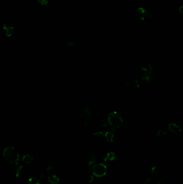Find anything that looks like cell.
I'll return each instance as SVG.
<instances>
[{"instance_id": "1", "label": "cell", "mask_w": 183, "mask_h": 184, "mask_svg": "<svg viewBox=\"0 0 183 184\" xmlns=\"http://www.w3.org/2000/svg\"><path fill=\"white\" fill-rule=\"evenodd\" d=\"M140 69L143 72L141 79L146 83L153 84L159 77L160 68L156 64H150L141 66Z\"/></svg>"}, {"instance_id": "2", "label": "cell", "mask_w": 183, "mask_h": 184, "mask_svg": "<svg viewBox=\"0 0 183 184\" xmlns=\"http://www.w3.org/2000/svg\"><path fill=\"white\" fill-rule=\"evenodd\" d=\"M2 157L4 161L10 164H13L18 161L20 159V156L17 150L15 147L11 146L4 149L2 152Z\"/></svg>"}, {"instance_id": "3", "label": "cell", "mask_w": 183, "mask_h": 184, "mask_svg": "<svg viewBox=\"0 0 183 184\" xmlns=\"http://www.w3.org/2000/svg\"><path fill=\"white\" fill-rule=\"evenodd\" d=\"M107 121L110 125L113 127H127L121 115L116 111H112L109 114Z\"/></svg>"}, {"instance_id": "4", "label": "cell", "mask_w": 183, "mask_h": 184, "mask_svg": "<svg viewBox=\"0 0 183 184\" xmlns=\"http://www.w3.org/2000/svg\"><path fill=\"white\" fill-rule=\"evenodd\" d=\"M93 171L95 176L101 177L105 176L107 172V167L105 164L103 163L95 164L92 166Z\"/></svg>"}, {"instance_id": "5", "label": "cell", "mask_w": 183, "mask_h": 184, "mask_svg": "<svg viewBox=\"0 0 183 184\" xmlns=\"http://www.w3.org/2000/svg\"><path fill=\"white\" fill-rule=\"evenodd\" d=\"M23 170V165L19 161H17L13 164L11 167L12 174L15 177L19 178L22 174Z\"/></svg>"}, {"instance_id": "6", "label": "cell", "mask_w": 183, "mask_h": 184, "mask_svg": "<svg viewBox=\"0 0 183 184\" xmlns=\"http://www.w3.org/2000/svg\"><path fill=\"white\" fill-rule=\"evenodd\" d=\"M150 172L154 179H157L163 176L164 170L161 166L158 165H154L151 168Z\"/></svg>"}, {"instance_id": "7", "label": "cell", "mask_w": 183, "mask_h": 184, "mask_svg": "<svg viewBox=\"0 0 183 184\" xmlns=\"http://www.w3.org/2000/svg\"><path fill=\"white\" fill-rule=\"evenodd\" d=\"M141 86L140 81L137 79H132L128 81L126 83V87L130 90L135 91L137 90Z\"/></svg>"}, {"instance_id": "8", "label": "cell", "mask_w": 183, "mask_h": 184, "mask_svg": "<svg viewBox=\"0 0 183 184\" xmlns=\"http://www.w3.org/2000/svg\"><path fill=\"white\" fill-rule=\"evenodd\" d=\"M84 172H85V174L86 176L87 180L89 183H91L93 180L94 177H95V176L93 174V171L92 166L88 165L85 168Z\"/></svg>"}, {"instance_id": "9", "label": "cell", "mask_w": 183, "mask_h": 184, "mask_svg": "<svg viewBox=\"0 0 183 184\" xmlns=\"http://www.w3.org/2000/svg\"><path fill=\"white\" fill-rule=\"evenodd\" d=\"M104 136L105 137L106 140L108 142H112L116 140L117 134L115 130L112 129L109 130H107L104 134Z\"/></svg>"}, {"instance_id": "10", "label": "cell", "mask_w": 183, "mask_h": 184, "mask_svg": "<svg viewBox=\"0 0 183 184\" xmlns=\"http://www.w3.org/2000/svg\"><path fill=\"white\" fill-rule=\"evenodd\" d=\"M147 8H144V7H139L138 8H137L135 14L136 17L139 19L140 20H144L146 18V11Z\"/></svg>"}, {"instance_id": "11", "label": "cell", "mask_w": 183, "mask_h": 184, "mask_svg": "<svg viewBox=\"0 0 183 184\" xmlns=\"http://www.w3.org/2000/svg\"><path fill=\"white\" fill-rule=\"evenodd\" d=\"M169 130L174 134H179L182 130V128L179 123L177 122H171L169 124Z\"/></svg>"}, {"instance_id": "12", "label": "cell", "mask_w": 183, "mask_h": 184, "mask_svg": "<svg viewBox=\"0 0 183 184\" xmlns=\"http://www.w3.org/2000/svg\"><path fill=\"white\" fill-rule=\"evenodd\" d=\"M91 115L90 110L87 107L83 108L81 111H80V117L84 121L87 120Z\"/></svg>"}, {"instance_id": "13", "label": "cell", "mask_w": 183, "mask_h": 184, "mask_svg": "<svg viewBox=\"0 0 183 184\" xmlns=\"http://www.w3.org/2000/svg\"><path fill=\"white\" fill-rule=\"evenodd\" d=\"M3 31L7 37H10L13 34L14 28L13 27L10 26L9 25L5 24L3 28Z\"/></svg>"}, {"instance_id": "14", "label": "cell", "mask_w": 183, "mask_h": 184, "mask_svg": "<svg viewBox=\"0 0 183 184\" xmlns=\"http://www.w3.org/2000/svg\"><path fill=\"white\" fill-rule=\"evenodd\" d=\"M86 159H87L88 165L93 166V165L96 163V156L93 154H90L87 155Z\"/></svg>"}, {"instance_id": "15", "label": "cell", "mask_w": 183, "mask_h": 184, "mask_svg": "<svg viewBox=\"0 0 183 184\" xmlns=\"http://www.w3.org/2000/svg\"><path fill=\"white\" fill-rule=\"evenodd\" d=\"M47 180L48 184H57L59 182V178L54 174L48 175Z\"/></svg>"}, {"instance_id": "16", "label": "cell", "mask_w": 183, "mask_h": 184, "mask_svg": "<svg viewBox=\"0 0 183 184\" xmlns=\"http://www.w3.org/2000/svg\"><path fill=\"white\" fill-rule=\"evenodd\" d=\"M34 159V157L30 154H24L22 158V162L25 164H31Z\"/></svg>"}, {"instance_id": "17", "label": "cell", "mask_w": 183, "mask_h": 184, "mask_svg": "<svg viewBox=\"0 0 183 184\" xmlns=\"http://www.w3.org/2000/svg\"><path fill=\"white\" fill-rule=\"evenodd\" d=\"M115 154L113 152H109L107 153L104 157V160L105 161H112L115 159Z\"/></svg>"}, {"instance_id": "18", "label": "cell", "mask_w": 183, "mask_h": 184, "mask_svg": "<svg viewBox=\"0 0 183 184\" xmlns=\"http://www.w3.org/2000/svg\"><path fill=\"white\" fill-rule=\"evenodd\" d=\"M168 134V132L165 129H160L157 132L156 136L161 138L166 137Z\"/></svg>"}, {"instance_id": "19", "label": "cell", "mask_w": 183, "mask_h": 184, "mask_svg": "<svg viewBox=\"0 0 183 184\" xmlns=\"http://www.w3.org/2000/svg\"><path fill=\"white\" fill-rule=\"evenodd\" d=\"M98 126L100 129L104 130L106 129L107 127V121L104 118L100 119L98 121Z\"/></svg>"}, {"instance_id": "20", "label": "cell", "mask_w": 183, "mask_h": 184, "mask_svg": "<svg viewBox=\"0 0 183 184\" xmlns=\"http://www.w3.org/2000/svg\"><path fill=\"white\" fill-rule=\"evenodd\" d=\"M93 136L97 140H100L104 137V133L102 131H96L93 134Z\"/></svg>"}, {"instance_id": "21", "label": "cell", "mask_w": 183, "mask_h": 184, "mask_svg": "<svg viewBox=\"0 0 183 184\" xmlns=\"http://www.w3.org/2000/svg\"><path fill=\"white\" fill-rule=\"evenodd\" d=\"M40 181L38 178L31 177L29 178L27 184H40Z\"/></svg>"}, {"instance_id": "22", "label": "cell", "mask_w": 183, "mask_h": 184, "mask_svg": "<svg viewBox=\"0 0 183 184\" xmlns=\"http://www.w3.org/2000/svg\"><path fill=\"white\" fill-rule=\"evenodd\" d=\"M54 171H55V167L52 165H50L47 167L46 172L48 175L53 174Z\"/></svg>"}, {"instance_id": "23", "label": "cell", "mask_w": 183, "mask_h": 184, "mask_svg": "<svg viewBox=\"0 0 183 184\" xmlns=\"http://www.w3.org/2000/svg\"><path fill=\"white\" fill-rule=\"evenodd\" d=\"M146 18H149L150 20H153L155 18V15L154 13H151L147 9L146 11Z\"/></svg>"}, {"instance_id": "24", "label": "cell", "mask_w": 183, "mask_h": 184, "mask_svg": "<svg viewBox=\"0 0 183 184\" xmlns=\"http://www.w3.org/2000/svg\"><path fill=\"white\" fill-rule=\"evenodd\" d=\"M153 178L152 177L147 178L144 180V184H153L154 182Z\"/></svg>"}, {"instance_id": "25", "label": "cell", "mask_w": 183, "mask_h": 184, "mask_svg": "<svg viewBox=\"0 0 183 184\" xmlns=\"http://www.w3.org/2000/svg\"><path fill=\"white\" fill-rule=\"evenodd\" d=\"M178 13L180 15H182L183 13V5L182 4L178 8Z\"/></svg>"}, {"instance_id": "26", "label": "cell", "mask_w": 183, "mask_h": 184, "mask_svg": "<svg viewBox=\"0 0 183 184\" xmlns=\"http://www.w3.org/2000/svg\"><path fill=\"white\" fill-rule=\"evenodd\" d=\"M74 44V42L72 41V40H70V41H69V42L67 43V46H68V47H73Z\"/></svg>"}, {"instance_id": "27", "label": "cell", "mask_w": 183, "mask_h": 184, "mask_svg": "<svg viewBox=\"0 0 183 184\" xmlns=\"http://www.w3.org/2000/svg\"><path fill=\"white\" fill-rule=\"evenodd\" d=\"M38 1L40 4H43V5H46L47 2H48V1L46 0H38Z\"/></svg>"}, {"instance_id": "28", "label": "cell", "mask_w": 183, "mask_h": 184, "mask_svg": "<svg viewBox=\"0 0 183 184\" xmlns=\"http://www.w3.org/2000/svg\"><path fill=\"white\" fill-rule=\"evenodd\" d=\"M156 184H165L164 183H163V181H158L157 183H156Z\"/></svg>"}]
</instances>
